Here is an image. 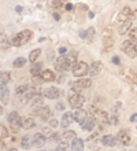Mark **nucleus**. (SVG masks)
Instances as JSON below:
<instances>
[{"mask_svg":"<svg viewBox=\"0 0 137 151\" xmlns=\"http://www.w3.org/2000/svg\"><path fill=\"white\" fill-rule=\"evenodd\" d=\"M75 54L70 55H62L55 60V70L58 72H67V70H73V66L75 63Z\"/></svg>","mask_w":137,"mask_h":151,"instance_id":"nucleus-1","label":"nucleus"},{"mask_svg":"<svg viewBox=\"0 0 137 151\" xmlns=\"http://www.w3.org/2000/svg\"><path fill=\"white\" fill-rule=\"evenodd\" d=\"M69 103L73 109H81L85 103V98L80 95V92L71 89V91H69Z\"/></svg>","mask_w":137,"mask_h":151,"instance_id":"nucleus-2","label":"nucleus"},{"mask_svg":"<svg viewBox=\"0 0 137 151\" xmlns=\"http://www.w3.org/2000/svg\"><path fill=\"white\" fill-rule=\"evenodd\" d=\"M32 36H33L32 30H22V32H19L14 39H12L11 44L12 45H15V47H21V45L26 44L27 41L32 39Z\"/></svg>","mask_w":137,"mask_h":151,"instance_id":"nucleus-3","label":"nucleus"},{"mask_svg":"<svg viewBox=\"0 0 137 151\" xmlns=\"http://www.w3.org/2000/svg\"><path fill=\"white\" fill-rule=\"evenodd\" d=\"M122 52H125L129 58H136L137 56V45L132 41V40H126L121 44Z\"/></svg>","mask_w":137,"mask_h":151,"instance_id":"nucleus-4","label":"nucleus"},{"mask_svg":"<svg viewBox=\"0 0 137 151\" xmlns=\"http://www.w3.org/2000/svg\"><path fill=\"white\" fill-rule=\"evenodd\" d=\"M86 73H89V66L85 62H75L73 66V74L75 77H84Z\"/></svg>","mask_w":137,"mask_h":151,"instance_id":"nucleus-5","label":"nucleus"},{"mask_svg":"<svg viewBox=\"0 0 137 151\" xmlns=\"http://www.w3.org/2000/svg\"><path fill=\"white\" fill-rule=\"evenodd\" d=\"M92 115H93V118L96 122H99L100 125H106L108 124V115H107L106 111H103V110H92Z\"/></svg>","mask_w":137,"mask_h":151,"instance_id":"nucleus-6","label":"nucleus"},{"mask_svg":"<svg viewBox=\"0 0 137 151\" xmlns=\"http://www.w3.org/2000/svg\"><path fill=\"white\" fill-rule=\"evenodd\" d=\"M90 84H92V81H90L89 78H80V80H77V81L73 83V89L77 91V92H80V91H82V89L89 88Z\"/></svg>","mask_w":137,"mask_h":151,"instance_id":"nucleus-7","label":"nucleus"},{"mask_svg":"<svg viewBox=\"0 0 137 151\" xmlns=\"http://www.w3.org/2000/svg\"><path fill=\"white\" fill-rule=\"evenodd\" d=\"M43 95L47 98V99H58L60 96V91L59 88L56 87H49V88H45L43 92Z\"/></svg>","mask_w":137,"mask_h":151,"instance_id":"nucleus-8","label":"nucleus"},{"mask_svg":"<svg viewBox=\"0 0 137 151\" xmlns=\"http://www.w3.org/2000/svg\"><path fill=\"white\" fill-rule=\"evenodd\" d=\"M33 113H34V114H37L39 117H41L43 119H48L49 117H51V110H49L48 107H45V106L36 107L34 110H33Z\"/></svg>","mask_w":137,"mask_h":151,"instance_id":"nucleus-9","label":"nucleus"},{"mask_svg":"<svg viewBox=\"0 0 137 151\" xmlns=\"http://www.w3.org/2000/svg\"><path fill=\"white\" fill-rule=\"evenodd\" d=\"M132 17H133V12H132V10H130L129 7H125L121 11V15H119V19H118V22H119V25H121V24H123V22H126V21H132Z\"/></svg>","mask_w":137,"mask_h":151,"instance_id":"nucleus-10","label":"nucleus"},{"mask_svg":"<svg viewBox=\"0 0 137 151\" xmlns=\"http://www.w3.org/2000/svg\"><path fill=\"white\" fill-rule=\"evenodd\" d=\"M74 121V114H71L70 111H67L63 114L62 119H60V127L63 128H69L71 125V122Z\"/></svg>","mask_w":137,"mask_h":151,"instance_id":"nucleus-11","label":"nucleus"},{"mask_svg":"<svg viewBox=\"0 0 137 151\" xmlns=\"http://www.w3.org/2000/svg\"><path fill=\"white\" fill-rule=\"evenodd\" d=\"M102 69H103L102 62L96 60V62H93V63L89 66V76H90V77H96L99 73L102 72Z\"/></svg>","mask_w":137,"mask_h":151,"instance_id":"nucleus-12","label":"nucleus"},{"mask_svg":"<svg viewBox=\"0 0 137 151\" xmlns=\"http://www.w3.org/2000/svg\"><path fill=\"white\" fill-rule=\"evenodd\" d=\"M45 142H47V139H45V136L43 133H36L33 136V146L34 147H37V148L43 147L44 144H45Z\"/></svg>","mask_w":137,"mask_h":151,"instance_id":"nucleus-13","label":"nucleus"},{"mask_svg":"<svg viewBox=\"0 0 137 151\" xmlns=\"http://www.w3.org/2000/svg\"><path fill=\"white\" fill-rule=\"evenodd\" d=\"M85 119H86V111L85 110H82L81 109H77L74 113V121L75 122H78L80 125H82V124L85 122Z\"/></svg>","mask_w":137,"mask_h":151,"instance_id":"nucleus-14","label":"nucleus"},{"mask_svg":"<svg viewBox=\"0 0 137 151\" xmlns=\"http://www.w3.org/2000/svg\"><path fill=\"white\" fill-rule=\"evenodd\" d=\"M75 137H77V136H75V132L74 131H66L62 135V140H60V142H65V143L71 144V142H73Z\"/></svg>","mask_w":137,"mask_h":151,"instance_id":"nucleus-15","label":"nucleus"},{"mask_svg":"<svg viewBox=\"0 0 137 151\" xmlns=\"http://www.w3.org/2000/svg\"><path fill=\"white\" fill-rule=\"evenodd\" d=\"M71 150L73 151H84V140L80 137H75L71 142Z\"/></svg>","mask_w":137,"mask_h":151,"instance_id":"nucleus-16","label":"nucleus"},{"mask_svg":"<svg viewBox=\"0 0 137 151\" xmlns=\"http://www.w3.org/2000/svg\"><path fill=\"white\" fill-rule=\"evenodd\" d=\"M43 96L44 95H41V93H36V95L30 99V102H29V103L32 104V107H33V109L40 107V106H41V103H43Z\"/></svg>","mask_w":137,"mask_h":151,"instance_id":"nucleus-17","label":"nucleus"},{"mask_svg":"<svg viewBox=\"0 0 137 151\" xmlns=\"http://www.w3.org/2000/svg\"><path fill=\"white\" fill-rule=\"evenodd\" d=\"M117 139L119 140L121 143H123V144H129L130 143V136H129V133H128L126 131H119L118 132Z\"/></svg>","mask_w":137,"mask_h":151,"instance_id":"nucleus-18","label":"nucleus"},{"mask_svg":"<svg viewBox=\"0 0 137 151\" xmlns=\"http://www.w3.org/2000/svg\"><path fill=\"white\" fill-rule=\"evenodd\" d=\"M117 137H114L113 135H106V136H103V139H102V143L104 144V146H115V143H117Z\"/></svg>","mask_w":137,"mask_h":151,"instance_id":"nucleus-19","label":"nucleus"},{"mask_svg":"<svg viewBox=\"0 0 137 151\" xmlns=\"http://www.w3.org/2000/svg\"><path fill=\"white\" fill-rule=\"evenodd\" d=\"M95 124H96V121H95V118L92 117V118H86L85 122L81 125V128L84 129V131H92L95 128Z\"/></svg>","mask_w":137,"mask_h":151,"instance_id":"nucleus-20","label":"nucleus"},{"mask_svg":"<svg viewBox=\"0 0 137 151\" xmlns=\"http://www.w3.org/2000/svg\"><path fill=\"white\" fill-rule=\"evenodd\" d=\"M0 99H1V103H8V99H10V91H8V88L6 87H1L0 89Z\"/></svg>","mask_w":137,"mask_h":151,"instance_id":"nucleus-21","label":"nucleus"},{"mask_svg":"<svg viewBox=\"0 0 137 151\" xmlns=\"http://www.w3.org/2000/svg\"><path fill=\"white\" fill-rule=\"evenodd\" d=\"M41 69H43V65L40 63V62H34V63L30 66V74L32 76H39L41 74Z\"/></svg>","mask_w":137,"mask_h":151,"instance_id":"nucleus-22","label":"nucleus"},{"mask_svg":"<svg viewBox=\"0 0 137 151\" xmlns=\"http://www.w3.org/2000/svg\"><path fill=\"white\" fill-rule=\"evenodd\" d=\"M41 76H43V78L45 80V81H55V80H56V77H55L52 70H44V72L41 73Z\"/></svg>","mask_w":137,"mask_h":151,"instance_id":"nucleus-23","label":"nucleus"},{"mask_svg":"<svg viewBox=\"0 0 137 151\" xmlns=\"http://www.w3.org/2000/svg\"><path fill=\"white\" fill-rule=\"evenodd\" d=\"M41 54V50L40 48H37V50H33V51L30 52V55H29V60H30L32 63H34V62H37V59H39V55Z\"/></svg>","mask_w":137,"mask_h":151,"instance_id":"nucleus-24","label":"nucleus"},{"mask_svg":"<svg viewBox=\"0 0 137 151\" xmlns=\"http://www.w3.org/2000/svg\"><path fill=\"white\" fill-rule=\"evenodd\" d=\"M10 124H11V127L14 128V129H18V128L24 127V118H21V117H16V118L12 119Z\"/></svg>","mask_w":137,"mask_h":151,"instance_id":"nucleus-25","label":"nucleus"},{"mask_svg":"<svg viewBox=\"0 0 137 151\" xmlns=\"http://www.w3.org/2000/svg\"><path fill=\"white\" fill-rule=\"evenodd\" d=\"M1 78H0V84H1V87H6V84L10 81V73L8 72H1Z\"/></svg>","mask_w":137,"mask_h":151,"instance_id":"nucleus-26","label":"nucleus"},{"mask_svg":"<svg viewBox=\"0 0 137 151\" xmlns=\"http://www.w3.org/2000/svg\"><path fill=\"white\" fill-rule=\"evenodd\" d=\"M30 146H32L30 144V137H29V136H24L22 140H21V147L25 148V150H27Z\"/></svg>","mask_w":137,"mask_h":151,"instance_id":"nucleus-27","label":"nucleus"},{"mask_svg":"<svg viewBox=\"0 0 137 151\" xmlns=\"http://www.w3.org/2000/svg\"><path fill=\"white\" fill-rule=\"evenodd\" d=\"M34 125H36V122L33 118H24V128L25 129H30V128H33Z\"/></svg>","mask_w":137,"mask_h":151,"instance_id":"nucleus-28","label":"nucleus"},{"mask_svg":"<svg viewBox=\"0 0 137 151\" xmlns=\"http://www.w3.org/2000/svg\"><path fill=\"white\" fill-rule=\"evenodd\" d=\"M60 140H62V136L58 132H54L52 135H49V142L52 143H60Z\"/></svg>","mask_w":137,"mask_h":151,"instance_id":"nucleus-29","label":"nucleus"},{"mask_svg":"<svg viewBox=\"0 0 137 151\" xmlns=\"http://www.w3.org/2000/svg\"><path fill=\"white\" fill-rule=\"evenodd\" d=\"M25 65H26V59H25V58H16V59L14 60V66H15V68H22Z\"/></svg>","mask_w":137,"mask_h":151,"instance_id":"nucleus-30","label":"nucleus"},{"mask_svg":"<svg viewBox=\"0 0 137 151\" xmlns=\"http://www.w3.org/2000/svg\"><path fill=\"white\" fill-rule=\"evenodd\" d=\"M129 37H130V40L133 41L134 44H137V28H134V29H132L129 32Z\"/></svg>","mask_w":137,"mask_h":151,"instance_id":"nucleus-31","label":"nucleus"},{"mask_svg":"<svg viewBox=\"0 0 137 151\" xmlns=\"http://www.w3.org/2000/svg\"><path fill=\"white\" fill-rule=\"evenodd\" d=\"M30 89V88L27 87V85H19V87L15 89V93L16 95H21V93H24V92H27Z\"/></svg>","mask_w":137,"mask_h":151,"instance_id":"nucleus-32","label":"nucleus"},{"mask_svg":"<svg viewBox=\"0 0 137 151\" xmlns=\"http://www.w3.org/2000/svg\"><path fill=\"white\" fill-rule=\"evenodd\" d=\"M8 48H10V43H8L7 37L1 35V50H8Z\"/></svg>","mask_w":137,"mask_h":151,"instance_id":"nucleus-33","label":"nucleus"},{"mask_svg":"<svg viewBox=\"0 0 137 151\" xmlns=\"http://www.w3.org/2000/svg\"><path fill=\"white\" fill-rule=\"evenodd\" d=\"M16 117H19V114H18V113H16V111H11V113H10V114H8V117H7L8 122H11L12 119H15Z\"/></svg>","mask_w":137,"mask_h":151,"instance_id":"nucleus-34","label":"nucleus"},{"mask_svg":"<svg viewBox=\"0 0 137 151\" xmlns=\"http://www.w3.org/2000/svg\"><path fill=\"white\" fill-rule=\"evenodd\" d=\"M49 125H51V127H54V128H56V127H58V125H59L58 119H55V118L49 119Z\"/></svg>","mask_w":137,"mask_h":151,"instance_id":"nucleus-35","label":"nucleus"},{"mask_svg":"<svg viewBox=\"0 0 137 151\" xmlns=\"http://www.w3.org/2000/svg\"><path fill=\"white\" fill-rule=\"evenodd\" d=\"M62 0H54V1H52V6H54V7H60V6H62Z\"/></svg>","mask_w":137,"mask_h":151,"instance_id":"nucleus-36","label":"nucleus"},{"mask_svg":"<svg viewBox=\"0 0 137 151\" xmlns=\"http://www.w3.org/2000/svg\"><path fill=\"white\" fill-rule=\"evenodd\" d=\"M56 109H58L59 111H63V110H65V104L63 103H56Z\"/></svg>","mask_w":137,"mask_h":151,"instance_id":"nucleus-37","label":"nucleus"},{"mask_svg":"<svg viewBox=\"0 0 137 151\" xmlns=\"http://www.w3.org/2000/svg\"><path fill=\"white\" fill-rule=\"evenodd\" d=\"M86 33H88V30H81V32H80V37L86 39V37H88V35H86Z\"/></svg>","mask_w":137,"mask_h":151,"instance_id":"nucleus-38","label":"nucleus"},{"mask_svg":"<svg viewBox=\"0 0 137 151\" xmlns=\"http://www.w3.org/2000/svg\"><path fill=\"white\" fill-rule=\"evenodd\" d=\"M130 122H137V114L130 115Z\"/></svg>","mask_w":137,"mask_h":151,"instance_id":"nucleus-39","label":"nucleus"},{"mask_svg":"<svg viewBox=\"0 0 137 151\" xmlns=\"http://www.w3.org/2000/svg\"><path fill=\"white\" fill-rule=\"evenodd\" d=\"M73 8H74V6H73V4H70V3L66 4V10H67V11H73Z\"/></svg>","mask_w":137,"mask_h":151,"instance_id":"nucleus-40","label":"nucleus"},{"mask_svg":"<svg viewBox=\"0 0 137 151\" xmlns=\"http://www.w3.org/2000/svg\"><path fill=\"white\" fill-rule=\"evenodd\" d=\"M113 63H115V65L121 63V60H119V58H118V56H114V58H113Z\"/></svg>","mask_w":137,"mask_h":151,"instance_id":"nucleus-41","label":"nucleus"},{"mask_svg":"<svg viewBox=\"0 0 137 151\" xmlns=\"http://www.w3.org/2000/svg\"><path fill=\"white\" fill-rule=\"evenodd\" d=\"M118 122H119V121H118L117 117H113V118H111V124H114V125H117Z\"/></svg>","mask_w":137,"mask_h":151,"instance_id":"nucleus-42","label":"nucleus"},{"mask_svg":"<svg viewBox=\"0 0 137 151\" xmlns=\"http://www.w3.org/2000/svg\"><path fill=\"white\" fill-rule=\"evenodd\" d=\"M66 51H67V50L65 47H60V48H59V54H66Z\"/></svg>","mask_w":137,"mask_h":151,"instance_id":"nucleus-43","label":"nucleus"},{"mask_svg":"<svg viewBox=\"0 0 137 151\" xmlns=\"http://www.w3.org/2000/svg\"><path fill=\"white\" fill-rule=\"evenodd\" d=\"M4 135H7V129H4V127H1V137H4Z\"/></svg>","mask_w":137,"mask_h":151,"instance_id":"nucleus-44","label":"nucleus"},{"mask_svg":"<svg viewBox=\"0 0 137 151\" xmlns=\"http://www.w3.org/2000/svg\"><path fill=\"white\" fill-rule=\"evenodd\" d=\"M54 18H55L56 21H59V19H60V15H59L58 12H54Z\"/></svg>","mask_w":137,"mask_h":151,"instance_id":"nucleus-45","label":"nucleus"},{"mask_svg":"<svg viewBox=\"0 0 137 151\" xmlns=\"http://www.w3.org/2000/svg\"><path fill=\"white\" fill-rule=\"evenodd\" d=\"M22 10H24V8L21 7V6H16V7H15V11L16 12H22Z\"/></svg>","mask_w":137,"mask_h":151,"instance_id":"nucleus-46","label":"nucleus"},{"mask_svg":"<svg viewBox=\"0 0 137 151\" xmlns=\"http://www.w3.org/2000/svg\"><path fill=\"white\" fill-rule=\"evenodd\" d=\"M56 81H59V83H62V81H63V77H62V76H60L59 78H56Z\"/></svg>","mask_w":137,"mask_h":151,"instance_id":"nucleus-47","label":"nucleus"},{"mask_svg":"<svg viewBox=\"0 0 137 151\" xmlns=\"http://www.w3.org/2000/svg\"><path fill=\"white\" fill-rule=\"evenodd\" d=\"M8 151H18L16 148H11V150H8Z\"/></svg>","mask_w":137,"mask_h":151,"instance_id":"nucleus-48","label":"nucleus"},{"mask_svg":"<svg viewBox=\"0 0 137 151\" xmlns=\"http://www.w3.org/2000/svg\"><path fill=\"white\" fill-rule=\"evenodd\" d=\"M52 151H60V150H58V148H56V150H52Z\"/></svg>","mask_w":137,"mask_h":151,"instance_id":"nucleus-49","label":"nucleus"},{"mask_svg":"<svg viewBox=\"0 0 137 151\" xmlns=\"http://www.w3.org/2000/svg\"><path fill=\"white\" fill-rule=\"evenodd\" d=\"M70 151H73V150H70Z\"/></svg>","mask_w":137,"mask_h":151,"instance_id":"nucleus-50","label":"nucleus"}]
</instances>
